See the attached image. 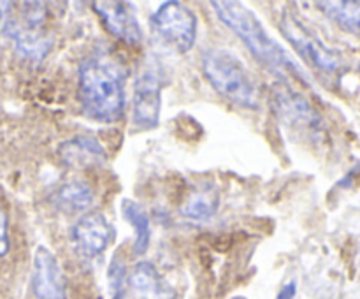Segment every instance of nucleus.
I'll return each mask as SVG.
<instances>
[{"label": "nucleus", "instance_id": "1", "mask_svg": "<svg viewBox=\"0 0 360 299\" xmlns=\"http://www.w3.org/2000/svg\"><path fill=\"white\" fill-rule=\"evenodd\" d=\"M211 7L217 13L218 20L245 42L246 48L252 51L253 58L262 63L269 72L280 76L281 81L295 79L301 84L311 87L308 72L288 55L287 49L280 42L274 41L267 34L253 11L246 9L241 2H227V0H221V2L213 0Z\"/></svg>", "mask_w": 360, "mask_h": 299}, {"label": "nucleus", "instance_id": "2", "mask_svg": "<svg viewBox=\"0 0 360 299\" xmlns=\"http://www.w3.org/2000/svg\"><path fill=\"white\" fill-rule=\"evenodd\" d=\"M123 65L109 53H91L81 62L77 94L83 113L101 123H116L125 111Z\"/></svg>", "mask_w": 360, "mask_h": 299}, {"label": "nucleus", "instance_id": "3", "mask_svg": "<svg viewBox=\"0 0 360 299\" xmlns=\"http://www.w3.org/2000/svg\"><path fill=\"white\" fill-rule=\"evenodd\" d=\"M207 83L220 97L243 109H259L260 90L245 63L229 49L211 48L200 56Z\"/></svg>", "mask_w": 360, "mask_h": 299}, {"label": "nucleus", "instance_id": "4", "mask_svg": "<svg viewBox=\"0 0 360 299\" xmlns=\"http://www.w3.org/2000/svg\"><path fill=\"white\" fill-rule=\"evenodd\" d=\"M20 18H6L2 34L14 44L16 53L32 63H41L53 49L51 32L46 28L48 6L44 2L21 4Z\"/></svg>", "mask_w": 360, "mask_h": 299}, {"label": "nucleus", "instance_id": "5", "mask_svg": "<svg viewBox=\"0 0 360 299\" xmlns=\"http://www.w3.org/2000/svg\"><path fill=\"white\" fill-rule=\"evenodd\" d=\"M269 101L278 122L288 130L311 139L322 136L323 123L320 115L301 91L288 84V81L280 79L273 84Z\"/></svg>", "mask_w": 360, "mask_h": 299}, {"label": "nucleus", "instance_id": "6", "mask_svg": "<svg viewBox=\"0 0 360 299\" xmlns=\"http://www.w3.org/2000/svg\"><path fill=\"white\" fill-rule=\"evenodd\" d=\"M150 27L162 44L176 53H188L197 39V16L183 2L169 0L150 16Z\"/></svg>", "mask_w": 360, "mask_h": 299}, {"label": "nucleus", "instance_id": "7", "mask_svg": "<svg viewBox=\"0 0 360 299\" xmlns=\"http://www.w3.org/2000/svg\"><path fill=\"white\" fill-rule=\"evenodd\" d=\"M164 74L157 62L151 60L143 67L134 87L132 123L139 130H151L158 127L162 108Z\"/></svg>", "mask_w": 360, "mask_h": 299}, {"label": "nucleus", "instance_id": "8", "mask_svg": "<svg viewBox=\"0 0 360 299\" xmlns=\"http://www.w3.org/2000/svg\"><path fill=\"white\" fill-rule=\"evenodd\" d=\"M280 30L283 37L294 46L295 51L316 69L334 74L340 70V56L316 39L294 14L283 13L280 18Z\"/></svg>", "mask_w": 360, "mask_h": 299}, {"label": "nucleus", "instance_id": "9", "mask_svg": "<svg viewBox=\"0 0 360 299\" xmlns=\"http://www.w3.org/2000/svg\"><path fill=\"white\" fill-rule=\"evenodd\" d=\"M32 291L37 299H67V280L55 253L37 246L32 266Z\"/></svg>", "mask_w": 360, "mask_h": 299}, {"label": "nucleus", "instance_id": "10", "mask_svg": "<svg viewBox=\"0 0 360 299\" xmlns=\"http://www.w3.org/2000/svg\"><path fill=\"white\" fill-rule=\"evenodd\" d=\"M91 9L102 20L109 34L115 35L129 46H139L143 42L141 28L134 6L129 2H94Z\"/></svg>", "mask_w": 360, "mask_h": 299}, {"label": "nucleus", "instance_id": "11", "mask_svg": "<svg viewBox=\"0 0 360 299\" xmlns=\"http://www.w3.org/2000/svg\"><path fill=\"white\" fill-rule=\"evenodd\" d=\"M115 238V227L98 211L83 215L72 227V241L83 257L94 259L105 252Z\"/></svg>", "mask_w": 360, "mask_h": 299}, {"label": "nucleus", "instance_id": "12", "mask_svg": "<svg viewBox=\"0 0 360 299\" xmlns=\"http://www.w3.org/2000/svg\"><path fill=\"white\" fill-rule=\"evenodd\" d=\"M58 157L62 164L70 169H91L108 160V151L97 137L77 134L60 144Z\"/></svg>", "mask_w": 360, "mask_h": 299}, {"label": "nucleus", "instance_id": "13", "mask_svg": "<svg viewBox=\"0 0 360 299\" xmlns=\"http://www.w3.org/2000/svg\"><path fill=\"white\" fill-rule=\"evenodd\" d=\"M129 285L139 299H178L176 288L165 280L150 260H141L134 266Z\"/></svg>", "mask_w": 360, "mask_h": 299}, {"label": "nucleus", "instance_id": "14", "mask_svg": "<svg viewBox=\"0 0 360 299\" xmlns=\"http://www.w3.org/2000/svg\"><path fill=\"white\" fill-rule=\"evenodd\" d=\"M220 208V190L213 183L197 185L179 206V213L185 218L197 222L211 220Z\"/></svg>", "mask_w": 360, "mask_h": 299}, {"label": "nucleus", "instance_id": "15", "mask_svg": "<svg viewBox=\"0 0 360 299\" xmlns=\"http://www.w3.org/2000/svg\"><path fill=\"white\" fill-rule=\"evenodd\" d=\"M94 189L84 179H70L62 183L51 196L53 206L67 215L83 213L94 204Z\"/></svg>", "mask_w": 360, "mask_h": 299}, {"label": "nucleus", "instance_id": "16", "mask_svg": "<svg viewBox=\"0 0 360 299\" xmlns=\"http://www.w3.org/2000/svg\"><path fill=\"white\" fill-rule=\"evenodd\" d=\"M316 7L333 20L338 27L360 37V2L359 0H322Z\"/></svg>", "mask_w": 360, "mask_h": 299}, {"label": "nucleus", "instance_id": "17", "mask_svg": "<svg viewBox=\"0 0 360 299\" xmlns=\"http://www.w3.org/2000/svg\"><path fill=\"white\" fill-rule=\"evenodd\" d=\"M122 213L125 217V220L130 224V227L134 229V234H136V239H134L132 245L134 253L136 255H144L148 252V248H150L151 243L150 217H148V213L143 210L141 204L130 199L122 201Z\"/></svg>", "mask_w": 360, "mask_h": 299}, {"label": "nucleus", "instance_id": "18", "mask_svg": "<svg viewBox=\"0 0 360 299\" xmlns=\"http://www.w3.org/2000/svg\"><path fill=\"white\" fill-rule=\"evenodd\" d=\"M125 281H127V266L120 253H115L108 267V284L111 299L125 298Z\"/></svg>", "mask_w": 360, "mask_h": 299}, {"label": "nucleus", "instance_id": "19", "mask_svg": "<svg viewBox=\"0 0 360 299\" xmlns=\"http://www.w3.org/2000/svg\"><path fill=\"white\" fill-rule=\"evenodd\" d=\"M9 248V218H7L6 208L0 203V257H6Z\"/></svg>", "mask_w": 360, "mask_h": 299}, {"label": "nucleus", "instance_id": "20", "mask_svg": "<svg viewBox=\"0 0 360 299\" xmlns=\"http://www.w3.org/2000/svg\"><path fill=\"white\" fill-rule=\"evenodd\" d=\"M295 294H297V284L295 281H288L281 287V291L278 292L276 299H295Z\"/></svg>", "mask_w": 360, "mask_h": 299}, {"label": "nucleus", "instance_id": "21", "mask_svg": "<svg viewBox=\"0 0 360 299\" xmlns=\"http://www.w3.org/2000/svg\"><path fill=\"white\" fill-rule=\"evenodd\" d=\"M13 6V2H0V21H6V16L11 13V7Z\"/></svg>", "mask_w": 360, "mask_h": 299}, {"label": "nucleus", "instance_id": "22", "mask_svg": "<svg viewBox=\"0 0 360 299\" xmlns=\"http://www.w3.org/2000/svg\"><path fill=\"white\" fill-rule=\"evenodd\" d=\"M359 69H360V65H359Z\"/></svg>", "mask_w": 360, "mask_h": 299}]
</instances>
